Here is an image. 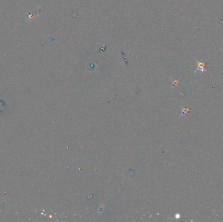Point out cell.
<instances>
[{
  "mask_svg": "<svg viewBox=\"0 0 223 222\" xmlns=\"http://www.w3.org/2000/svg\"><path fill=\"white\" fill-rule=\"evenodd\" d=\"M195 62H196V64L197 66V69L195 70V73H197L198 71H200L201 73H204V72L206 71V69H205V66H206V64H205L204 62L200 61V60H197V59H195Z\"/></svg>",
  "mask_w": 223,
  "mask_h": 222,
  "instance_id": "cell-1",
  "label": "cell"
}]
</instances>
